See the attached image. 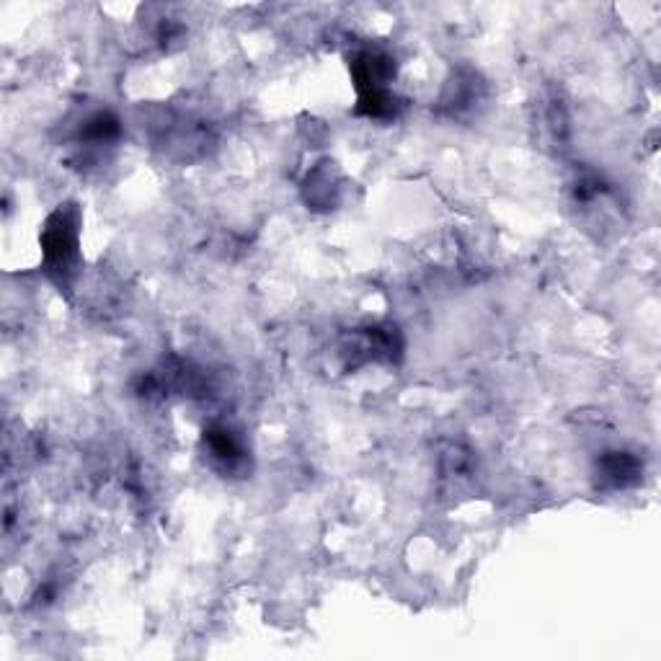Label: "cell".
I'll return each mask as SVG.
<instances>
[{"label":"cell","mask_w":661,"mask_h":661,"mask_svg":"<svg viewBox=\"0 0 661 661\" xmlns=\"http://www.w3.org/2000/svg\"><path fill=\"white\" fill-rule=\"evenodd\" d=\"M75 248H78V228L68 212H57L50 217L47 230H44V256L52 272H70L75 261Z\"/></svg>","instance_id":"cell-1"},{"label":"cell","mask_w":661,"mask_h":661,"mask_svg":"<svg viewBox=\"0 0 661 661\" xmlns=\"http://www.w3.org/2000/svg\"><path fill=\"white\" fill-rule=\"evenodd\" d=\"M602 476L615 486H625V483L633 481V476H638V463L625 452H615L602 463Z\"/></svg>","instance_id":"cell-2"}]
</instances>
